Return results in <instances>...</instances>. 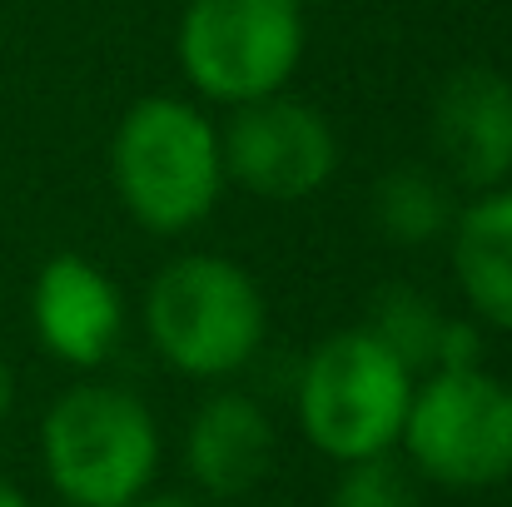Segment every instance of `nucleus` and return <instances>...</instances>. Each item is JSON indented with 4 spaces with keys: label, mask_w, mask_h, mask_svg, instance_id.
<instances>
[{
    "label": "nucleus",
    "mask_w": 512,
    "mask_h": 507,
    "mask_svg": "<svg viewBox=\"0 0 512 507\" xmlns=\"http://www.w3.org/2000/svg\"><path fill=\"white\" fill-rule=\"evenodd\" d=\"M259 284L219 254H184L165 264L145 299V329L160 358L189 378H224L244 368L264 343Z\"/></svg>",
    "instance_id": "3"
},
{
    "label": "nucleus",
    "mask_w": 512,
    "mask_h": 507,
    "mask_svg": "<svg viewBox=\"0 0 512 507\" xmlns=\"http://www.w3.org/2000/svg\"><path fill=\"white\" fill-rule=\"evenodd\" d=\"M130 507H204V503H194L184 493H145V498H135Z\"/></svg>",
    "instance_id": "16"
},
{
    "label": "nucleus",
    "mask_w": 512,
    "mask_h": 507,
    "mask_svg": "<svg viewBox=\"0 0 512 507\" xmlns=\"http://www.w3.org/2000/svg\"><path fill=\"white\" fill-rule=\"evenodd\" d=\"M0 507H30V503H25V493H20L15 483H5V478H0Z\"/></svg>",
    "instance_id": "18"
},
{
    "label": "nucleus",
    "mask_w": 512,
    "mask_h": 507,
    "mask_svg": "<svg viewBox=\"0 0 512 507\" xmlns=\"http://www.w3.org/2000/svg\"><path fill=\"white\" fill-rule=\"evenodd\" d=\"M304 60L299 0H189L179 20V65L199 95L224 105L269 100Z\"/></svg>",
    "instance_id": "6"
},
{
    "label": "nucleus",
    "mask_w": 512,
    "mask_h": 507,
    "mask_svg": "<svg viewBox=\"0 0 512 507\" xmlns=\"http://www.w3.org/2000/svg\"><path fill=\"white\" fill-rule=\"evenodd\" d=\"M329 507H423V488L403 458L378 453V458L343 463Z\"/></svg>",
    "instance_id": "14"
},
{
    "label": "nucleus",
    "mask_w": 512,
    "mask_h": 507,
    "mask_svg": "<svg viewBox=\"0 0 512 507\" xmlns=\"http://www.w3.org/2000/svg\"><path fill=\"white\" fill-rule=\"evenodd\" d=\"M413 388V373L368 329H343L324 338L304 363L299 428L334 463L393 453V443L403 438Z\"/></svg>",
    "instance_id": "4"
},
{
    "label": "nucleus",
    "mask_w": 512,
    "mask_h": 507,
    "mask_svg": "<svg viewBox=\"0 0 512 507\" xmlns=\"http://www.w3.org/2000/svg\"><path fill=\"white\" fill-rule=\"evenodd\" d=\"M30 314H35L40 343L75 368L105 363L125 334L120 289L80 254H60L40 269L30 289Z\"/></svg>",
    "instance_id": "9"
},
{
    "label": "nucleus",
    "mask_w": 512,
    "mask_h": 507,
    "mask_svg": "<svg viewBox=\"0 0 512 507\" xmlns=\"http://www.w3.org/2000/svg\"><path fill=\"white\" fill-rule=\"evenodd\" d=\"M368 334L378 338L408 373L433 368L438 353V334H443V309L413 289H378L368 304Z\"/></svg>",
    "instance_id": "13"
},
{
    "label": "nucleus",
    "mask_w": 512,
    "mask_h": 507,
    "mask_svg": "<svg viewBox=\"0 0 512 507\" xmlns=\"http://www.w3.org/2000/svg\"><path fill=\"white\" fill-rule=\"evenodd\" d=\"M408 468L438 488H498L512 478V383L483 368L433 373L403 418Z\"/></svg>",
    "instance_id": "5"
},
{
    "label": "nucleus",
    "mask_w": 512,
    "mask_h": 507,
    "mask_svg": "<svg viewBox=\"0 0 512 507\" xmlns=\"http://www.w3.org/2000/svg\"><path fill=\"white\" fill-rule=\"evenodd\" d=\"M189 478L209 498H244L274 468V423L249 393H214L184 433Z\"/></svg>",
    "instance_id": "10"
},
{
    "label": "nucleus",
    "mask_w": 512,
    "mask_h": 507,
    "mask_svg": "<svg viewBox=\"0 0 512 507\" xmlns=\"http://www.w3.org/2000/svg\"><path fill=\"white\" fill-rule=\"evenodd\" d=\"M483 358V338L468 319H443L438 353H433V373H453V368H478Z\"/></svg>",
    "instance_id": "15"
},
{
    "label": "nucleus",
    "mask_w": 512,
    "mask_h": 507,
    "mask_svg": "<svg viewBox=\"0 0 512 507\" xmlns=\"http://www.w3.org/2000/svg\"><path fill=\"white\" fill-rule=\"evenodd\" d=\"M453 269L473 314L512 334V189H483L453 219Z\"/></svg>",
    "instance_id": "11"
},
{
    "label": "nucleus",
    "mask_w": 512,
    "mask_h": 507,
    "mask_svg": "<svg viewBox=\"0 0 512 507\" xmlns=\"http://www.w3.org/2000/svg\"><path fill=\"white\" fill-rule=\"evenodd\" d=\"M433 145L473 189H498L512 174V80L488 65H463L433 100Z\"/></svg>",
    "instance_id": "8"
},
{
    "label": "nucleus",
    "mask_w": 512,
    "mask_h": 507,
    "mask_svg": "<svg viewBox=\"0 0 512 507\" xmlns=\"http://www.w3.org/2000/svg\"><path fill=\"white\" fill-rule=\"evenodd\" d=\"M110 174L135 224L155 234H184L209 219L219 199V130L194 105L174 95H150L125 110L110 145Z\"/></svg>",
    "instance_id": "2"
},
{
    "label": "nucleus",
    "mask_w": 512,
    "mask_h": 507,
    "mask_svg": "<svg viewBox=\"0 0 512 507\" xmlns=\"http://www.w3.org/2000/svg\"><path fill=\"white\" fill-rule=\"evenodd\" d=\"M10 403H15V373H10V363L0 358V423H5Z\"/></svg>",
    "instance_id": "17"
},
{
    "label": "nucleus",
    "mask_w": 512,
    "mask_h": 507,
    "mask_svg": "<svg viewBox=\"0 0 512 507\" xmlns=\"http://www.w3.org/2000/svg\"><path fill=\"white\" fill-rule=\"evenodd\" d=\"M219 155H224V174H234L249 194L294 204L329 184L339 165V140L314 105L269 95V100L234 105V120L219 135Z\"/></svg>",
    "instance_id": "7"
},
{
    "label": "nucleus",
    "mask_w": 512,
    "mask_h": 507,
    "mask_svg": "<svg viewBox=\"0 0 512 507\" xmlns=\"http://www.w3.org/2000/svg\"><path fill=\"white\" fill-rule=\"evenodd\" d=\"M50 488L70 507H130L160 468V428L150 408L110 383L60 393L40 423Z\"/></svg>",
    "instance_id": "1"
},
{
    "label": "nucleus",
    "mask_w": 512,
    "mask_h": 507,
    "mask_svg": "<svg viewBox=\"0 0 512 507\" xmlns=\"http://www.w3.org/2000/svg\"><path fill=\"white\" fill-rule=\"evenodd\" d=\"M373 224L393 244H428L453 229V199L428 169H393L373 184Z\"/></svg>",
    "instance_id": "12"
}]
</instances>
